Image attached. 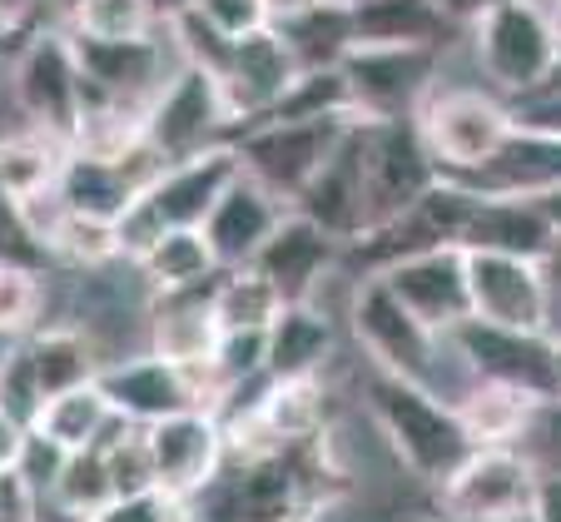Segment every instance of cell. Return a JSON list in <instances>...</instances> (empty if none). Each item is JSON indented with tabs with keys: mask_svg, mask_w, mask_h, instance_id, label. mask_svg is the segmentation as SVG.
<instances>
[{
	"mask_svg": "<svg viewBox=\"0 0 561 522\" xmlns=\"http://www.w3.org/2000/svg\"><path fill=\"white\" fill-rule=\"evenodd\" d=\"M278 309H284V298H278V288L254 264H239L219 274V294H214L219 333L224 329H268L278 319Z\"/></svg>",
	"mask_w": 561,
	"mask_h": 522,
	"instance_id": "cell-32",
	"label": "cell"
},
{
	"mask_svg": "<svg viewBox=\"0 0 561 522\" xmlns=\"http://www.w3.org/2000/svg\"><path fill=\"white\" fill-rule=\"evenodd\" d=\"M551 5H557V0H551Z\"/></svg>",
	"mask_w": 561,
	"mask_h": 522,
	"instance_id": "cell-57",
	"label": "cell"
},
{
	"mask_svg": "<svg viewBox=\"0 0 561 522\" xmlns=\"http://www.w3.org/2000/svg\"><path fill=\"white\" fill-rule=\"evenodd\" d=\"M50 492L60 498V508H65V512H75L80 522L95 518V512L105 508L110 498H115V478H110L105 447H80V453H70Z\"/></svg>",
	"mask_w": 561,
	"mask_h": 522,
	"instance_id": "cell-36",
	"label": "cell"
},
{
	"mask_svg": "<svg viewBox=\"0 0 561 522\" xmlns=\"http://www.w3.org/2000/svg\"><path fill=\"white\" fill-rule=\"evenodd\" d=\"M145 194L139 174L119 155H95V149H65L60 180H55V204L95 219H119L129 204Z\"/></svg>",
	"mask_w": 561,
	"mask_h": 522,
	"instance_id": "cell-23",
	"label": "cell"
},
{
	"mask_svg": "<svg viewBox=\"0 0 561 522\" xmlns=\"http://www.w3.org/2000/svg\"><path fill=\"white\" fill-rule=\"evenodd\" d=\"M447 343L457 349L462 368L472 378H488V384H512L527 388L537 398L561 394L557 378V339L551 333H527V329H502L488 319H462L457 329H447Z\"/></svg>",
	"mask_w": 561,
	"mask_h": 522,
	"instance_id": "cell-10",
	"label": "cell"
},
{
	"mask_svg": "<svg viewBox=\"0 0 561 522\" xmlns=\"http://www.w3.org/2000/svg\"><path fill=\"white\" fill-rule=\"evenodd\" d=\"M368 413L392 443V453L408 463L423 483L443 488L457 468L477 453L457 404L437 398L427 384L403 378V373H373L368 378Z\"/></svg>",
	"mask_w": 561,
	"mask_h": 522,
	"instance_id": "cell-1",
	"label": "cell"
},
{
	"mask_svg": "<svg viewBox=\"0 0 561 522\" xmlns=\"http://www.w3.org/2000/svg\"><path fill=\"white\" fill-rule=\"evenodd\" d=\"M531 200H537L541 209L551 214V224H557V229H561V184H557V190H547V194H531Z\"/></svg>",
	"mask_w": 561,
	"mask_h": 522,
	"instance_id": "cell-52",
	"label": "cell"
},
{
	"mask_svg": "<svg viewBox=\"0 0 561 522\" xmlns=\"http://www.w3.org/2000/svg\"><path fill=\"white\" fill-rule=\"evenodd\" d=\"M139 269H145V279L154 288H190L204 284L209 274H219V259H214L204 229H164L139 254Z\"/></svg>",
	"mask_w": 561,
	"mask_h": 522,
	"instance_id": "cell-30",
	"label": "cell"
},
{
	"mask_svg": "<svg viewBox=\"0 0 561 522\" xmlns=\"http://www.w3.org/2000/svg\"><path fill=\"white\" fill-rule=\"evenodd\" d=\"M35 5H41V0H0V31L11 35L15 25H25L35 15Z\"/></svg>",
	"mask_w": 561,
	"mask_h": 522,
	"instance_id": "cell-50",
	"label": "cell"
},
{
	"mask_svg": "<svg viewBox=\"0 0 561 522\" xmlns=\"http://www.w3.org/2000/svg\"><path fill=\"white\" fill-rule=\"evenodd\" d=\"M41 408H45V388H41V378H35V368H31L25 343L15 339V349L0 359V413H11L15 423L35 428Z\"/></svg>",
	"mask_w": 561,
	"mask_h": 522,
	"instance_id": "cell-38",
	"label": "cell"
},
{
	"mask_svg": "<svg viewBox=\"0 0 561 522\" xmlns=\"http://www.w3.org/2000/svg\"><path fill=\"white\" fill-rule=\"evenodd\" d=\"M343 75L363 120H408L433 95L437 45H353Z\"/></svg>",
	"mask_w": 561,
	"mask_h": 522,
	"instance_id": "cell-13",
	"label": "cell"
},
{
	"mask_svg": "<svg viewBox=\"0 0 561 522\" xmlns=\"http://www.w3.org/2000/svg\"><path fill=\"white\" fill-rule=\"evenodd\" d=\"M298 60L288 50L284 31L278 25H264V31L233 41V60H229V75L219 80L224 90V105H229V129L244 125V120L264 115L278 95L298 80Z\"/></svg>",
	"mask_w": 561,
	"mask_h": 522,
	"instance_id": "cell-19",
	"label": "cell"
},
{
	"mask_svg": "<svg viewBox=\"0 0 561 522\" xmlns=\"http://www.w3.org/2000/svg\"><path fill=\"white\" fill-rule=\"evenodd\" d=\"M551 25H557V35H561V0L551 5Z\"/></svg>",
	"mask_w": 561,
	"mask_h": 522,
	"instance_id": "cell-54",
	"label": "cell"
},
{
	"mask_svg": "<svg viewBox=\"0 0 561 522\" xmlns=\"http://www.w3.org/2000/svg\"><path fill=\"white\" fill-rule=\"evenodd\" d=\"M45 239L55 259H70V264H110L115 254H125L119 219H95V214H75L60 204H55V219L45 224Z\"/></svg>",
	"mask_w": 561,
	"mask_h": 522,
	"instance_id": "cell-35",
	"label": "cell"
},
{
	"mask_svg": "<svg viewBox=\"0 0 561 522\" xmlns=\"http://www.w3.org/2000/svg\"><path fill=\"white\" fill-rule=\"evenodd\" d=\"M105 458H110V478H115V498H135V492L159 488L154 453H149L145 428H135V433L119 438L115 447H105Z\"/></svg>",
	"mask_w": 561,
	"mask_h": 522,
	"instance_id": "cell-41",
	"label": "cell"
},
{
	"mask_svg": "<svg viewBox=\"0 0 561 522\" xmlns=\"http://www.w3.org/2000/svg\"><path fill=\"white\" fill-rule=\"evenodd\" d=\"M467 284H472V314L502 329L547 333V284L541 264L497 249H467Z\"/></svg>",
	"mask_w": 561,
	"mask_h": 522,
	"instance_id": "cell-15",
	"label": "cell"
},
{
	"mask_svg": "<svg viewBox=\"0 0 561 522\" xmlns=\"http://www.w3.org/2000/svg\"><path fill=\"white\" fill-rule=\"evenodd\" d=\"M110 423H115V404L105 398L100 378H95V384L70 388V394H55L50 404L41 408V418H35V428H41L45 438H55L65 453L95 447L100 438H105Z\"/></svg>",
	"mask_w": 561,
	"mask_h": 522,
	"instance_id": "cell-29",
	"label": "cell"
},
{
	"mask_svg": "<svg viewBox=\"0 0 561 522\" xmlns=\"http://www.w3.org/2000/svg\"><path fill=\"white\" fill-rule=\"evenodd\" d=\"M0 522H41V488L21 473V463L0 468Z\"/></svg>",
	"mask_w": 561,
	"mask_h": 522,
	"instance_id": "cell-45",
	"label": "cell"
},
{
	"mask_svg": "<svg viewBox=\"0 0 561 522\" xmlns=\"http://www.w3.org/2000/svg\"><path fill=\"white\" fill-rule=\"evenodd\" d=\"M517 447L531 458V468H537L541 478H551V473L561 478V394L537 398V408H531Z\"/></svg>",
	"mask_w": 561,
	"mask_h": 522,
	"instance_id": "cell-40",
	"label": "cell"
},
{
	"mask_svg": "<svg viewBox=\"0 0 561 522\" xmlns=\"http://www.w3.org/2000/svg\"><path fill=\"white\" fill-rule=\"evenodd\" d=\"M417 129H423L427 149L443 174H467L497 160L502 145L517 129L507 100H492L482 90H433L417 110Z\"/></svg>",
	"mask_w": 561,
	"mask_h": 522,
	"instance_id": "cell-6",
	"label": "cell"
},
{
	"mask_svg": "<svg viewBox=\"0 0 561 522\" xmlns=\"http://www.w3.org/2000/svg\"><path fill=\"white\" fill-rule=\"evenodd\" d=\"M294 209L308 214L313 224H323L343 245H353L363 235V120L348 125V135L329 155V164L294 200Z\"/></svg>",
	"mask_w": 561,
	"mask_h": 522,
	"instance_id": "cell-21",
	"label": "cell"
},
{
	"mask_svg": "<svg viewBox=\"0 0 561 522\" xmlns=\"http://www.w3.org/2000/svg\"><path fill=\"white\" fill-rule=\"evenodd\" d=\"M437 11L447 15L453 25H477V15L488 11V5H497V0H433Z\"/></svg>",
	"mask_w": 561,
	"mask_h": 522,
	"instance_id": "cell-49",
	"label": "cell"
},
{
	"mask_svg": "<svg viewBox=\"0 0 561 522\" xmlns=\"http://www.w3.org/2000/svg\"><path fill=\"white\" fill-rule=\"evenodd\" d=\"M70 45H75V60H80V75L95 90H105L115 105H129L135 95L154 100L164 90L154 35L149 41H85V35H70Z\"/></svg>",
	"mask_w": 561,
	"mask_h": 522,
	"instance_id": "cell-24",
	"label": "cell"
},
{
	"mask_svg": "<svg viewBox=\"0 0 561 522\" xmlns=\"http://www.w3.org/2000/svg\"><path fill=\"white\" fill-rule=\"evenodd\" d=\"M149 5H154V11H159V21H174V15H180V11H190L194 0H149Z\"/></svg>",
	"mask_w": 561,
	"mask_h": 522,
	"instance_id": "cell-53",
	"label": "cell"
},
{
	"mask_svg": "<svg viewBox=\"0 0 561 522\" xmlns=\"http://www.w3.org/2000/svg\"><path fill=\"white\" fill-rule=\"evenodd\" d=\"M363 115H329V120H298V125H239L229 129V145L239 149V160L254 180H264L274 194H284L288 204L308 190L329 155L339 149V139L348 135V125Z\"/></svg>",
	"mask_w": 561,
	"mask_h": 522,
	"instance_id": "cell-7",
	"label": "cell"
},
{
	"mask_svg": "<svg viewBox=\"0 0 561 522\" xmlns=\"http://www.w3.org/2000/svg\"><path fill=\"white\" fill-rule=\"evenodd\" d=\"M100 388L129 423L149 428L159 418H174L184 408H204V388L194 378V363H174L164 353L125 359L115 368H100Z\"/></svg>",
	"mask_w": 561,
	"mask_h": 522,
	"instance_id": "cell-16",
	"label": "cell"
},
{
	"mask_svg": "<svg viewBox=\"0 0 561 522\" xmlns=\"http://www.w3.org/2000/svg\"><path fill=\"white\" fill-rule=\"evenodd\" d=\"M537 264H541V284H547V333L561 343V235Z\"/></svg>",
	"mask_w": 561,
	"mask_h": 522,
	"instance_id": "cell-47",
	"label": "cell"
},
{
	"mask_svg": "<svg viewBox=\"0 0 561 522\" xmlns=\"http://www.w3.org/2000/svg\"><path fill=\"white\" fill-rule=\"evenodd\" d=\"M557 378H561V343H557Z\"/></svg>",
	"mask_w": 561,
	"mask_h": 522,
	"instance_id": "cell-56",
	"label": "cell"
},
{
	"mask_svg": "<svg viewBox=\"0 0 561 522\" xmlns=\"http://www.w3.org/2000/svg\"><path fill=\"white\" fill-rule=\"evenodd\" d=\"M199 498H209L199 522H308L323 492L308 443H288L274 453H229Z\"/></svg>",
	"mask_w": 561,
	"mask_h": 522,
	"instance_id": "cell-2",
	"label": "cell"
},
{
	"mask_svg": "<svg viewBox=\"0 0 561 522\" xmlns=\"http://www.w3.org/2000/svg\"><path fill=\"white\" fill-rule=\"evenodd\" d=\"M284 209H294L284 194H274L264 180H254L249 170L239 174V180L219 194V204L209 209V219L199 224L204 239H209V249H214V259H219V269L254 264V254L274 239L278 224L288 219Z\"/></svg>",
	"mask_w": 561,
	"mask_h": 522,
	"instance_id": "cell-17",
	"label": "cell"
},
{
	"mask_svg": "<svg viewBox=\"0 0 561 522\" xmlns=\"http://www.w3.org/2000/svg\"><path fill=\"white\" fill-rule=\"evenodd\" d=\"M531 408H537V394L512 388V384H488V378H477V384L457 398V413H462V423H467V433H472L477 447H497V443L517 447Z\"/></svg>",
	"mask_w": 561,
	"mask_h": 522,
	"instance_id": "cell-28",
	"label": "cell"
},
{
	"mask_svg": "<svg viewBox=\"0 0 561 522\" xmlns=\"http://www.w3.org/2000/svg\"><path fill=\"white\" fill-rule=\"evenodd\" d=\"M358 45H437L453 21L433 0H348Z\"/></svg>",
	"mask_w": 561,
	"mask_h": 522,
	"instance_id": "cell-26",
	"label": "cell"
},
{
	"mask_svg": "<svg viewBox=\"0 0 561 522\" xmlns=\"http://www.w3.org/2000/svg\"><path fill=\"white\" fill-rule=\"evenodd\" d=\"M55 5H60V15H65V11H70V5H75V0H55Z\"/></svg>",
	"mask_w": 561,
	"mask_h": 522,
	"instance_id": "cell-55",
	"label": "cell"
},
{
	"mask_svg": "<svg viewBox=\"0 0 561 522\" xmlns=\"http://www.w3.org/2000/svg\"><path fill=\"white\" fill-rule=\"evenodd\" d=\"M149 453H154V478L164 492L194 502L229 463V433L219 413L209 408H184L174 418H159L145 428Z\"/></svg>",
	"mask_w": 561,
	"mask_h": 522,
	"instance_id": "cell-14",
	"label": "cell"
},
{
	"mask_svg": "<svg viewBox=\"0 0 561 522\" xmlns=\"http://www.w3.org/2000/svg\"><path fill=\"white\" fill-rule=\"evenodd\" d=\"M35 314H41V274L35 269L0 264V339L31 333Z\"/></svg>",
	"mask_w": 561,
	"mask_h": 522,
	"instance_id": "cell-39",
	"label": "cell"
},
{
	"mask_svg": "<svg viewBox=\"0 0 561 522\" xmlns=\"http://www.w3.org/2000/svg\"><path fill=\"white\" fill-rule=\"evenodd\" d=\"M194 11H199L219 35H229V41H244V35L274 25L264 0H194Z\"/></svg>",
	"mask_w": 561,
	"mask_h": 522,
	"instance_id": "cell-43",
	"label": "cell"
},
{
	"mask_svg": "<svg viewBox=\"0 0 561 522\" xmlns=\"http://www.w3.org/2000/svg\"><path fill=\"white\" fill-rule=\"evenodd\" d=\"M65 458H70V453H65V447L55 443V438H45L41 428H31V433H25V447H21V473H25V478H31L41 492H50V488H55V478H60Z\"/></svg>",
	"mask_w": 561,
	"mask_h": 522,
	"instance_id": "cell-44",
	"label": "cell"
},
{
	"mask_svg": "<svg viewBox=\"0 0 561 522\" xmlns=\"http://www.w3.org/2000/svg\"><path fill=\"white\" fill-rule=\"evenodd\" d=\"M557 224L531 194H477V209L462 229V249H497V254L541 259L557 245Z\"/></svg>",
	"mask_w": 561,
	"mask_h": 522,
	"instance_id": "cell-22",
	"label": "cell"
},
{
	"mask_svg": "<svg viewBox=\"0 0 561 522\" xmlns=\"http://www.w3.org/2000/svg\"><path fill=\"white\" fill-rule=\"evenodd\" d=\"M348 319H353L358 343L368 349V359L378 363L382 373H403V378H417V384L433 378L437 339H443V333L427 329L382 274H363Z\"/></svg>",
	"mask_w": 561,
	"mask_h": 522,
	"instance_id": "cell-9",
	"label": "cell"
},
{
	"mask_svg": "<svg viewBox=\"0 0 561 522\" xmlns=\"http://www.w3.org/2000/svg\"><path fill=\"white\" fill-rule=\"evenodd\" d=\"M21 343H25V353H31V368L45 388V404H50L55 394H70V388L100 378L95 353H90V343L80 339V333L55 329V333H31V339H21Z\"/></svg>",
	"mask_w": 561,
	"mask_h": 522,
	"instance_id": "cell-31",
	"label": "cell"
},
{
	"mask_svg": "<svg viewBox=\"0 0 561 522\" xmlns=\"http://www.w3.org/2000/svg\"><path fill=\"white\" fill-rule=\"evenodd\" d=\"M278 31H284L298 70H339V65L353 55V45H358L348 0H318L313 11L284 21Z\"/></svg>",
	"mask_w": 561,
	"mask_h": 522,
	"instance_id": "cell-27",
	"label": "cell"
},
{
	"mask_svg": "<svg viewBox=\"0 0 561 522\" xmlns=\"http://www.w3.org/2000/svg\"><path fill=\"white\" fill-rule=\"evenodd\" d=\"M443 180L427 149L417 115L408 120H363V229L388 224L423 204V194Z\"/></svg>",
	"mask_w": 561,
	"mask_h": 522,
	"instance_id": "cell-5",
	"label": "cell"
},
{
	"mask_svg": "<svg viewBox=\"0 0 561 522\" xmlns=\"http://www.w3.org/2000/svg\"><path fill=\"white\" fill-rule=\"evenodd\" d=\"M264 5H268V21H274V25H284V21H294V15L313 11L318 0H264Z\"/></svg>",
	"mask_w": 561,
	"mask_h": 522,
	"instance_id": "cell-51",
	"label": "cell"
},
{
	"mask_svg": "<svg viewBox=\"0 0 561 522\" xmlns=\"http://www.w3.org/2000/svg\"><path fill=\"white\" fill-rule=\"evenodd\" d=\"M60 160L65 155H55V145L45 135L0 139V190H11L25 204L50 200L55 180H60Z\"/></svg>",
	"mask_w": 561,
	"mask_h": 522,
	"instance_id": "cell-33",
	"label": "cell"
},
{
	"mask_svg": "<svg viewBox=\"0 0 561 522\" xmlns=\"http://www.w3.org/2000/svg\"><path fill=\"white\" fill-rule=\"evenodd\" d=\"M333 353V329L313 304H284L268 324V378H318Z\"/></svg>",
	"mask_w": 561,
	"mask_h": 522,
	"instance_id": "cell-25",
	"label": "cell"
},
{
	"mask_svg": "<svg viewBox=\"0 0 561 522\" xmlns=\"http://www.w3.org/2000/svg\"><path fill=\"white\" fill-rule=\"evenodd\" d=\"M443 522H447V518H443Z\"/></svg>",
	"mask_w": 561,
	"mask_h": 522,
	"instance_id": "cell-58",
	"label": "cell"
},
{
	"mask_svg": "<svg viewBox=\"0 0 561 522\" xmlns=\"http://www.w3.org/2000/svg\"><path fill=\"white\" fill-rule=\"evenodd\" d=\"M15 100L35 120L41 135H55L75 145L85 120V75L75 60L70 35H35L15 55Z\"/></svg>",
	"mask_w": 561,
	"mask_h": 522,
	"instance_id": "cell-11",
	"label": "cell"
},
{
	"mask_svg": "<svg viewBox=\"0 0 561 522\" xmlns=\"http://www.w3.org/2000/svg\"><path fill=\"white\" fill-rule=\"evenodd\" d=\"M159 11L149 0H75L65 11V31L85 41H149Z\"/></svg>",
	"mask_w": 561,
	"mask_h": 522,
	"instance_id": "cell-34",
	"label": "cell"
},
{
	"mask_svg": "<svg viewBox=\"0 0 561 522\" xmlns=\"http://www.w3.org/2000/svg\"><path fill=\"white\" fill-rule=\"evenodd\" d=\"M522 129H541V135H561V90H541V95L512 105Z\"/></svg>",
	"mask_w": 561,
	"mask_h": 522,
	"instance_id": "cell-46",
	"label": "cell"
},
{
	"mask_svg": "<svg viewBox=\"0 0 561 522\" xmlns=\"http://www.w3.org/2000/svg\"><path fill=\"white\" fill-rule=\"evenodd\" d=\"M85 522H194V518L184 498H174L164 488H149V492H135V498H110Z\"/></svg>",
	"mask_w": 561,
	"mask_h": 522,
	"instance_id": "cell-42",
	"label": "cell"
},
{
	"mask_svg": "<svg viewBox=\"0 0 561 522\" xmlns=\"http://www.w3.org/2000/svg\"><path fill=\"white\" fill-rule=\"evenodd\" d=\"M477 60L488 80L512 100H531L547 90L551 70L561 60V35L541 0H497L472 25Z\"/></svg>",
	"mask_w": 561,
	"mask_h": 522,
	"instance_id": "cell-4",
	"label": "cell"
},
{
	"mask_svg": "<svg viewBox=\"0 0 561 522\" xmlns=\"http://www.w3.org/2000/svg\"><path fill=\"white\" fill-rule=\"evenodd\" d=\"M339 249H343V239H333L323 224H313L308 214L294 209L274 229V239L254 254V269L278 288L284 304H304L323 284V274L339 264Z\"/></svg>",
	"mask_w": 561,
	"mask_h": 522,
	"instance_id": "cell-20",
	"label": "cell"
},
{
	"mask_svg": "<svg viewBox=\"0 0 561 522\" xmlns=\"http://www.w3.org/2000/svg\"><path fill=\"white\" fill-rule=\"evenodd\" d=\"M239 174H244V160H239V149L229 139L199 149L190 160H174L170 170L119 214V245H125V254L139 259L164 229H199L209 219V209L219 204V194Z\"/></svg>",
	"mask_w": 561,
	"mask_h": 522,
	"instance_id": "cell-3",
	"label": "cell"
},
{
	"mask_svg": "<svg viewBox=\"0 0 561 522\" xmlns=\"http://www.w3.org/2000/svg\"><path fill=\"white\" fill-rule=\"evenodd\" d=\"M398 298L427 324V329L447 333L462 319H472V284H467V249L462 245H443L427 249L417 259H403V264L382 269Z\"/></svg>",
	"mask_w": 561,
	"mask_h": 522,
	"instance_id": "cell-18",
	"label": "cell"
},
{
	"mask_svg": "<svg viewBox=\"0 0 561 522\" xmlns=\"http://www.w3.org/2000/svg\"><path fill=\"white\" fill-rule=\"evenodd\" d=\"M0 264L15 269H35L45 274L50 264H60L45 239V224L35 219V209L25 200H15L11 190H0Z\"/></svg>",
	"mask_w": 561,
	"mask_h": 522,
	"instance_id": "cell-37",
	"label": "cell"
},
{
	"mask_svg": "<svg viewBox=\"0 0 561 522\" xmlns=\"http://www.w3.org/2000/svg\"><path fill=\"white\" fill-rule=\"evenodd\" d=\"M541 473L522 447L497 443L477 447L472 458L437 488V508L447 522H517L537 512Z\"/></svg>",
	"mask_w": 561,
	"mask_h": 522,
	"instance_id": "cell-8",
	"label": "cell"
},
{
	"mask_svg": "<svg viewBox=\"0 0 561 522\" xmlns=\"http://www.w3.org/2000/svg\"><path fill=\"white\" fill-rule=\"evenodd\" d=\"M145 139L164 155V160H190V155H199V149L219 145L214 135H229V105H224V90L219 80H214L209 70H199V65L184 60L180 75H170L164 80V90H159L154 100L145 105Z\"/></svg>",
	"mask_w": 561,
	"mask_h": 522,
	"instance_id": "cell-12",
	"label": "cell"
},
{
	"mask_svg": "<svg viewBox=\"0 0 561 522\" xmlns=\"http://www.w3.org/2000/svg\"><path fill=\"white\" fill-rule=\"evenodd\" d=\"M25 433H31L25 423H15L11 413H0V468H11V463H21Z\"/></svg>",
	"mask_w": 561,
	"mask_h": 522,
	"instance_id": "cell-48",
	"label": "cell"
}]
</instances>
